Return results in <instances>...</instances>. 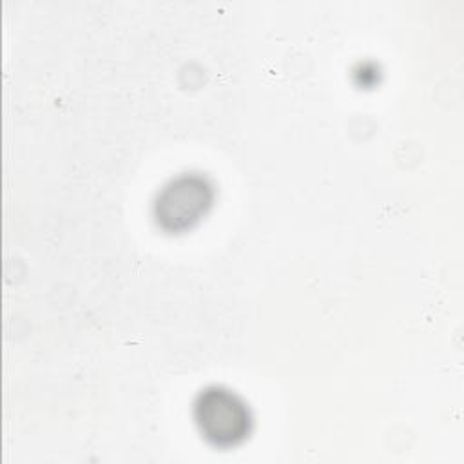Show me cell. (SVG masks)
I'll list each match as a JSON object with an SVG mask.
<instances>
[{"label":"cell","mask_w":464,"mask_h":464,"mask_svg":"<svg viewBox=\"0 0 464 464\" xmlns=\"http://www.w3.org/2000/svg\"><path fill=\"white\" fill-rule=\"evenodd\" d=\"M199 422L216 442H234L246 431V410L232 395L212 392L199 404Z\"/></svg>","instance_id":"cell-1"},{"label":"cell","mask_w":464,"mask_h":464,"mask_svg":"<svg viewBox=\"0 0 464 464\" xmlns=\"http://www.w3.org/2000/svg\"><path fill=\"white\" fill-rule=\"evenodd\" d=\"M205 192L207 188L203 183H194L188 179L176 183L165 190L161 201L158 203V216L174 223L176 227L187 225L203 212V207L207 205Z\"/></svg>","instance_id":"cell-2"}]
</instances>
